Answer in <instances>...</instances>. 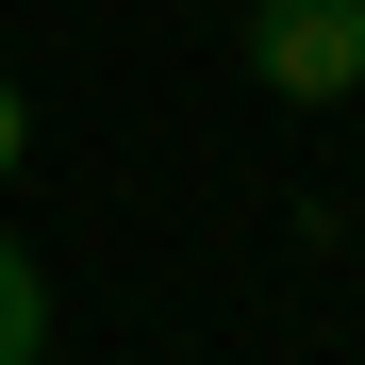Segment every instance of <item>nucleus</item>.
I'll use <instances>...</instances> for the list:
<instances>
[{"mask_svg":"<svg viewBox=\"0 0 365 365\" xmlns=\"http://www.w3.org/2000/svg\"><path fill=\"white\" fill-rule=\"evenodd\" d=\"M250 83L266 100H365V0H250Z\"/></svg>","mask_w":365,"mask_h":365,"instance_id":"f257e3e1","label":"nucleus"},{"mask_svg":"<svg viewBox=\"0 0 365 365\" xmlns=\"http://www.w3.org/2000/svg\"><path fill=\"white\" fill-rule=\"evenodd\" d=\"M0 365H50V266L0 232Z\"/></svg>","mask_w":365,"mask_h":365,"instance_id":"f03ea898","label":"nucleus"},{"mask_svg":"<svg viewBox=\"0 0 365 365\" xmlns=\"http://www.w3.org/2000/svg\"><path fill=\"white\" fill-rule=\"evenodd\" d=\"M34 166V100H17V67H0V182Z\"/></svg>","mask_w":365,"mask_h":365,"instance_id":"7ed1b4c3","label":"nucleus"}]
</instances>
